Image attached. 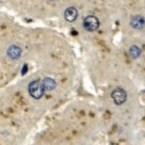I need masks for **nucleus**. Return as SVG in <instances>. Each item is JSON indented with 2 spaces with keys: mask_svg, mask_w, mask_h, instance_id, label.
<instances>
[{
  "mask_svg": "<svg viewBox=\"0 0 145 145\" xmlns=\"http://www.w3.org/2000/svg\"><path fill=\"white\" fill-rule=\"evenodd\" d=\"M29 92L30 94L35 99H40L44 94L45 87L43 83H41L39 80L32 81L29 85Z\"/></svg>",
  "mask_w": 145,
  "mask_h": 145,
  "instance_id": "f257e3e1",
  "label": "nucleus"
},
{
  "mask_svg": "<svg viewBox=\"0 0 145 145\" xmlns=\"http://www.w3.org/2000/svg\"><path fill=\"white\" fill-rule=\"evenodd\" d=\"M111 97H112L113 101L117 105H121L126 101V91L122 89V88H117V89L112 91Z\"/></svg>",
  "mask_w": 145,
  "mask_h": 145,
  "instance_id": "f03ea898",
  "label": "nucleus"
},
{
  "mask_svg": "<svg viewBox=\"0 0 145 145\" xmlns=\"http://www.w3.org/2000/svg\"><path fill=\"white\" fill-rule=\"evenodd\" d=\"M84 27L88 31H94L99 27L98 19L93 15H89L84 20Z\"/></svg>",
  "mask_w": 145,
  "mask_h": 145,
  "instance_id": "7ed1b4c3",
  "label": "nucleus"
},
{
  "mask_svg": "<svg viewBox=\"0 0 145 145\" xmlns=\"http://www.w3.org/2000/svg\"><path fill=\"white\" fill-rule=\"evenodd\" d=\"M145 25L144 18L141 15H135L131 20V26L135 30H142Z\"/></svg>",
  "mask_w": 145,
  "mask_h": 145,
  "instance_id": "20e7f679",
  "label": "nucleus"
},
{
  "mask_svg": "<svg viewBox=\"0 0 145 145\" xmlns=\"http://www.w3.org/2000/svg\"><path fill=\"white\" fill-rule=\"evenodd\" d=\"M7 54L11 59L13 60H16V59H19L21 54H22V49L20 48L19 46H17L15 45H13L9 47L8 50H7Z\"/></svg>",
  "mask_w": 145,
  "mask_h": 145,
  "instance_id": "39448f33",
  "label": "nucleus"
},
{
  "mask_svg": "<svg viewBox=\"0 0 145 145\" xmlns=\"http://www.w3.org/2000/svg\"><path fill=\"white\" fill-rule=\"evenodd\" d=\"M77 17V11L74 7H69L65 11V19L69 22H74Z\"/></svg>",
  "mask_w": 145,
  "mask_h": 145,
  "instance_id": "423d86ee",
  "label": "nucleus"
},
{
  "mask_svg": "<svg viewBox=\"0 0 145 145\" xmlns=\"http://www.w3.org/2000/svg\"><path fill=\"white\" fill-rule=\"evenodd\" d=\"M43 85H44L45 89H46V90H53L55 87L54 80L52 79L51 77H46L43 81Z\"/></svg>",
  "mask_w": 145,
  "mask_h": 145,
  "instance_id": "0eeeda50",
  "label": "nucleus"
},
{
  "mask_svg": "<svg viewBox=\"0 0 145 145\" xmlns=\"http://www.w3.org/2000/svg\"><path fill=\"white\" fill-rule=\"evenodd\" d=\"M129 52H130V54L133 58H138L141 54V49L136 46H133L130 47Z\"/></svg>",
  "mask_w": 145,
  "mask_h": 145,
  "instance_id": "6e6552de",
  "label": "nucleus"
},
{
  "mask_svg": "<svg viewBox=\"0 0 145 145\" xmlns=\"http://www.w3.org/2000/svg\"><path fill=\"white\" fill-rule=\"evenodd\" d=\"M26 72H27V65L25 64L24 67L22 68V75H24L25 73H26Z\"/></svg>",
  "mask_w": 145,
  "mask_h": 145,
  "instance_id": "1a4fd4ad",
  "label": "nucleus"
}]
</instances>
